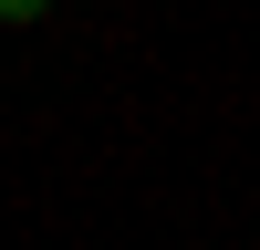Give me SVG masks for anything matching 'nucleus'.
<instances>
[{"label":"nucleus","mask_w":260,"mask_h":250,"mask_svg":"<svg viewBox=\"0 0 260 250\" xmlns=\"http://www.w3.org/2000/svg\"><path fill=\"white\" fill-rule=\"evenodd\" d=\"M42 11H52V0H0V21H11V32H31Z\"/></svg>","instance_id":"f257e3e1"}]
</instances>
